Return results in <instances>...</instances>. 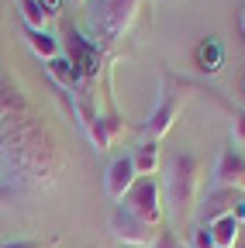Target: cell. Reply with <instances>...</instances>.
<instances>
[{"mask_svg": "<svg viewBox=\"0 0 245 248\" xmlns=\"http://www.w3.org/2000/svg\"><path fill=\"white\" fill-rule=\"evenodd\" d=\"M66 159L52 128L21 86L0 73V186L4 193H42L59 179Z\"/></svg>", "mask_w": 245, "mask_h": 248, "instance_id": "cell-1", "label": "cell"}, {"mask_svg": "<svg viewBox=\"0 0 245 248\" xmlns=\"http://www.w3.org/2000/svg\"><path fill=\"white\" fill-rule=\"evenodd\" d=\"M197 186H200V166L190 152H176L169 172H166V193H169V207L176 214V221H187L197 203Z\"/></svg>", "mask_w": 245, "mask_h": 248, "instance_id": "cell-2", "label": "cell"}, {"mask_svg": "<svg viewBox=\"0 0 245 248\" xmlns=\"http://www.w3.org/2000/svg\"><path fill=\"white\" fill-rule=\"evenodd\" d=\"M135 11H138V0H94L90 28L100 42H117L131 28Z\"/></svg>", "mask_w": 245, "mask_h": 248, "instance_id": "cell-3", "label": "cell"}, {"mask_svg": "<svg viewBox=\"0 0 245 248\" xmlns=\"http://www.w3.org/2000/svg\"><path fill=\"white\" fill-rule=\"evenodd\" d=\"M125 210L135 221H142L148 228H159V221H163V190H159V183L152 176H138L135 186L128 190V197H125Z\"/></svg>", "mask_w": 245, "mask_h": 248, "instance_id": "cell-4", "label": "cell"}, {"mask_svg": "<svg viewBox=\"0 0 245 248\" xmlns=\"http://www.w3.org/2000/svg\"><path fill=\"white\" fill-rule=\"evenodd\" d=\"M66 59H69V66L76 69L80 79H97V73H100L97 42H86L83 35L69 31V35H66Z\"/></svg>", "mask_w": 245, "mask_h": 248, "instance_id": "cell-5", "label": "cell"}, {"mask_svg": "<svg viewBox=\"0 0 245 248\" xmlns=\"http://www.w3.org/2000/svg\"><path fill=\"white\" fill-rule=\"evenodd\" d=\"M111 231H114L117 241L135 245V248H152V245H156V231H152L148 224H142V221H135L125 207H117L111 214Z\"/></svg>", "mask_w": 245, "mask_h": 248, "instance_id": "cell-6", "label": "cell"}, {"mask_svg": "<svg viewBox=\"0 0 245 248\" xmlns=\"http://www.w3.org/2000/svg\"><path fill=\"white\" fill-rule=\"evenodd\" d=\"M135 179H138V172H135L131 155H121V159H114V162H111V169H107V183H104V190H107V197H111V200H125V197H128V190L135 186Z\"/></svg>", "mask_w": 245, "mask_h": 248, "instance_id": "cell-7", "label": "cell"}, {"mask_svg": "<svg viewBox=\"0 0 245 248\" xmlns=\"http://www.w3.org/2000/svg\"><path fill=\"white\" fill-rule=\"evenodd\" d=\"M214 176H218V186H221V190H245V155L225 152L221 159H218Z\"/></svg>", "mask_w": 245, "mask_h": 248, "instance_id": "cell-8", "label": "cell"}, {"mask_svg": "<svg viewBox=\"0 0 245 248\" xmlns=\"http://www.w3.org/2000/svg\"><path fill=\"white\" fill-rule=\"evenodd\" d=\"M207 231H211V241L218 245V248H231V245L238 241V234H242V224L231 217V210H225V214H218V217L207 224Z\"/></svg>", "mask_w": 245, "mask_h": 248, "instance_id": "cell-9", "label": "cell"}, {"mask_svg": "<svg viewBox=\"0 0 245 248\" xmlns=\"http://www.w3.org/2000/svg\"><path fill=\"white\" fill-rule=\"evenodd\" d=\"M131 162H135V172L138 176H152V172H156L159 169V145H156V138L142 141L135 148V155H131Z\"/></svg>", "mask_w": 245, "mask_h": 248, "instance_id": "cell-10", "label": "cell"}, {"mask_svg": "<svg viewBox=\"0 0 245 248\" xmlns=\"http://www.w3.org/2000/svg\"><path fill=\"white\" fill-rule=\"evenodd\" d=\"M45 69H49V76L63 86V90H73L76 83H80V76H76V69L69 66V59L66 55H55V59H49L45 62Z\"/></svg>", "mask_w": 245, "mask_h": 248, "instance_id": "cell-11", "label": "cell"}, {"mask_svg": "<svg viewBox=\"0 0 245 248\" xmlns=\"http://www.w3.org/2000/svg\"><path fill=\"white\" fill-rule=\"evenodd\" d=\"M28 45H32V52L38 55V59H55V55H63V45H59L49 31H28Z\"/></svg>", "mask_w": 245, "mask_h": 248, "instance_id": "cell-12", "label": "cell"}, {"mask_svg": "<svg viewBox=\"0 0 245 248\" xmlns=\"http://www.w3.org/2000/svg\"><path fill=\"white\" fill-rule=\"evenodd\" d=\"M197 62H200L204 73H218V69H221V45L214 42V38L200 42V45H197Z\"/></svg>", "mask_w": 245, "mask_h": 248, "instance_id": "cell-13", "label": "cell"}, {"mask_svg": "<svg viewBox=\"0 0 245 248\" xmlns=\"http://www.w3.org/2000/svg\"><path fill=\"white\" fill-rule=\"evenodd\" d=\"M173 117H176V100H166L156 114H152V121H148V135H152V138L166 135V131L173 128Z\"/></svg>", "mask_w": 245, "mask_h": 248, "instance_id": "cell-14", "label": "cell"}, {"mask_svg": "<svg viewBox=\"0 0 245 248\" xmlns=\"http://www.w3.org/2000/svg\"><path fill=\"white\" fill-rule=\"evenodd\" d=\"M21 14H24V24H28V31H45L49 11L42 7V0H21Z\"/></svg>", "mask_w": 245, "mask_h": 248, "instance_id": "cell-15", "label": "cell"}, {"mask_svg": "<svg viewBox=\"0 0 245 248\" xmlns=\"http://www.w3.org/2000/svg\"><path fill=\"white\" fill-rule=\"evenodd\" d=\"M86 131H90V141L97 145V152H107L111 148V128H107L104 117H94V121L86 124Z\"/></svg>", "mask_w": 245, "mask_h": 248, "instance_id": "cell-16", "label": "cell"}, {"mask_svg": "<svg viewBox=\"0 0 245 248\" xmlns=\"http://www.w3.org/2000/svg\"><path fill=\"white\" fill-rule=\"evenodd\" d=\"M194 248H214V241H211V231H207V228L194 231Z\"/></svg>", "mask_w": 245, "mask_h": 248, "instance_id": "cell-17", "label": "cell"}, {"mask_svg": "<svg viewBox=\"0 0 245 248\" xmlns=\"http://www.w3.org/2000/svg\"><path fill=\"white\" fill-rule=\"evenodd\" d=\"M231 135H235V145H245V110L235 117V131Z\"/></svg>", "mask_w": 245, "mask_h": 248, "instance_id": "cell-18", "label": "cell"}, {"mask_svg": "<svg viewBox=\"0 0 245 248\" xmlns=\"http://www.w3.org/2000/svg\"><path fill=\"white\" fill-rule=\"evenodd\" d=\"M231 217H235L238 224H245V200H238V203L231 207Z\"/></svg>", "mask_w": 245, "mask_h": 248, "instance_id": "cell-19", "label": "cell"}, {"mask_svg": "<svg viewBox=\"0 0 245 248\" xmlns=\"http://www.w3.org/2000/svg\"><path fill=\"white\" fill-rule=\"evenodd\" d=\"M231 248H245V231H242V234H238V241H235V245H231Z\"/></svg>", "mask_w": 245, "mask_h": 248, "instance_id": "cell-20", "label": "cell"}, {"mask_svg": "<svg viewBox=\"0 0 245 248\" xmlns=\"http://www.w3.org/2000/svg\"><path fill=\"white\" fill-rule=\"evenodd\" d=\"M69 4H73V7H83V4H86V0H69Z\"/></svg>", "mask_w": 245, "mask_h": 248, "instance_id": "cell-21", "label": "cell"}, {"mask_svg": "<svg viewBox=\"0 0 245 248\" xmlns=\"http://www.w3.org/2000/svg\"><path fill=\"white\" fill-rule=\"evenodd\" d=\"M242 31H245V11H242Z\"/></svg>", "mask_w": 245, "mask_h": 248, "instance_id": "cell-22", "label": "cell"}, {"mask_svg": "<svg viewBox=\"0 0 245 248\" xmlns=\"http://www.w3.org/2000/svg\"><path fill=\"white\" fill-rule=\"evenodd\" d=\"M214 248H218V245H214Z\"/></svg>", "mask_w": 245, "mask_h": 248, "instance_id": "cell-23", "label": "cell"}]
</instances>
